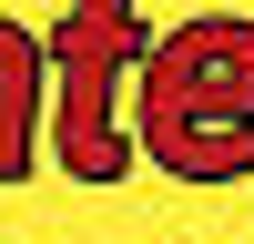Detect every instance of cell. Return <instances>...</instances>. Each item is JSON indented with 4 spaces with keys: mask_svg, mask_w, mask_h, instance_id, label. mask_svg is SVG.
Wrapping results in <instances>:
<instances>
[{
    "mask_svg": "<svg viewBox=\"0 0 254 244\" xmlns=\"http://www.w3.org/2000/svg\"><path fill=\"white\" fill-rule=\"evenodd\" d=\"M132 142L173 183H244L254 173V20L193 10L183 31L142 41Z\"/></svg>",
    "mask_w": 254,
    "mask_h": 244,
    "instance_id": "obj_1",
    "label": "cell"
},
{
    "mask_svg": "<svg viewBox=\"0 0 254 244\" xmlns=\"http://www.w3.org/2000/svg\"><path fill=\"white\" fill-rule=\"evenodd\" d=\"M31 163H41V41L0 20V183H20Z\"/></svg>",
    "mask_w": 254,
    "mask_h": 244,
    "instance_id": "obj_3",
    "label": "cell"
},
{
    "mask_svg": "<svg viewBox=\"0 0 254 244\" xmlns=\"http://www.w3.org/2000/svg\"><path fill=\"white\" fill-rule=\"evenodd\" d=\"M142 0H71L41 41V81H51V153L71 183H122L132 173V122H122V81L142 61Z\"/></svg>",
    "mask_w": 254,
    "mask_h": 244,
    "instance_id": "obj_2",
    "label": "cell"
}]
</instances>
